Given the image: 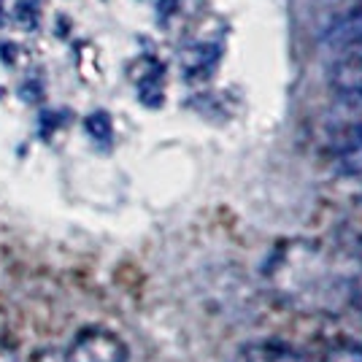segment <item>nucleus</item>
Wrapping results in <instances>:
<instances>
[{
	"label": "nucleus",
	"instance_id": "nucleus-6",
	"mask_svg": "<svg viewBox=\"0 0 362 362\" xmlns=\"http://www.w3.org/2000/svg\"><path fill=\"white\" fill-rule=\"evenodd\" d=\"M344 243L351 255L362 259V197L354 203V209L349 211L346 222H344Z\"/></svg>",
	"mask_w": 362,
	"mask_h": 362
},
{
	"label": "nucleus",
	"instance_id": "nucleus-2",
	"mask_svg": "<svg viewBox=\"0 0 362 362\" xmlns=\"http://www.w3.org/2000/svg\"><path fill=\"white\" fill-rule=\"evenodd\" d=\"M62 362H130L127 344L108 327H84L60 354Z\"/></svg>",
	"mask_w": 362,
	"mask_h": 362
},
{
	"label": "nucleus",
	"instance_id": "nucleus-5",
	"mask_svg": "<svg viewBox=\"0 0 362 362\" xmlns=\"http://www.w3.org/2000/svg\"><path fill=\"white\" fill-rule=\"evenodd\" d=\"M330 84L335 92H362V49L344 52L332 60Z\"/></svg>",
	"mask_w": 362,
	"mask_h": 362
},
{
	"label": "nucleus",
	"instance_id": "nucleus-3",
	"mask_svg": "<svg viewBox=\"0 0 362 362\" xmlns=\"http://www.w3.org/2000/svg\"><path fill=\"white\" fill-rule=\"evenodd\" d=\"M322 44L327 52H332V57L351 49H362V0H357L351 8L332 19L325 30Z\"/></svg>",
	"mask_w": 362,
	"mask_h": 362
},
{
	"label": "nucleus",
	"instance_id": "nucleus-4",
	"mask_svg": "<svg viewBox=\"0 0 362 362\" xmlns=\"http://www.w3.org/2000/svg\"><path fill=\"white\" fill-rule=\"evenodd\" d=\"M233 362H311V357L279 341H257L238 349Z\"/></svg>",
	"mask_w": 362,
	"mask_h": 362
},
{
	"label": "nucleus",
	"instance_id": "nucleus-1",
	"mask_svg": "<svg viewBox=\"0 0 362 362\" xmlns=\"http://www.w3.org/2000/svg\"><path fill=\"white\" fill-rule=\"evenodd\" d=\"M360 257L317 241H284L265 259V284L298 314H344Z\"/></svg>",
	"mask_w": 362,
	"mask_h": 362
},
{
	"label": "nucleus",
	"instance_id": "nucleus-7",
	"mask_svg": "<svg viewBox=\"0 0 362 362\" xmlns=\"http://www.w3.org/2000/svg\"><path fill=\"white\" fill-rule=\"evenodd\" d=\"M6 330H8V322H6V314L0 308V346H3V338H6Z\"/></svg>",
	"mask_w": 362,
	"mask_h": 362
}]
</instances>
